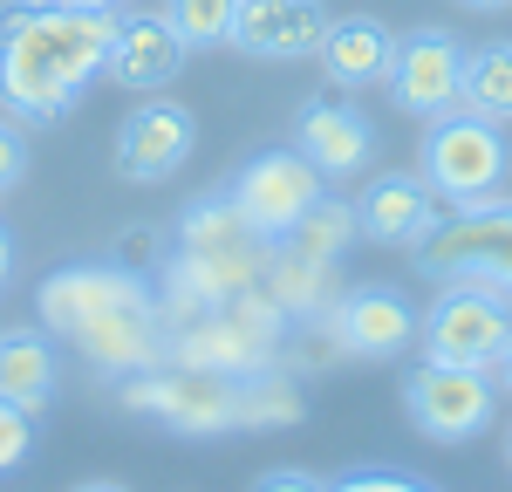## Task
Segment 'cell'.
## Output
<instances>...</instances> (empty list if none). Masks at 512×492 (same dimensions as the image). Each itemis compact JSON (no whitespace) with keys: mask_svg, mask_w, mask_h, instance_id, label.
<instances>
[{"mask_svg":"<svg viewBox=\"0 0 512 492\" xmlns=\"http://www.w3.org/2000/svg\"><path fill=\"white\" fill-rule=\"evenodd\" d=\"M117 14L69 0H14L0 7V110L14 123H62L82 89L110 62Z\"/></svg>","mask_w":512,"mask_h":492,"instance_id":"1","label":"cell"},{"mask_svg":"<svg viewBox=\"0 0 512 492\" xmlns=\"http://www.w3.org/2000/svg\"><path fill=\"white\" fill-rule=\"evenodd\" d=\"M35 315L55 342H69L103 383L164 363V294L137 267L76 260L35 287Z\"/></svg>","mask_w":512,"mask_h":492,"instance_id":"2","label":"cell"},{"mask_svg":"<svg viewBox=\"0 0 512 492\" xmlns=\"http://www.w3.org/2000/svg\"><path fill=\"white\" fill-rule=\"evenodd\" d=\"M123 410L151 417L171 438H233V431H280L301 417V390L274 369H253V376H233V369H198V363H151L137 376L117 383Z\"/></svg>","mask_w":512,"mask_h":492,"instance_id":"3","label":"cell"},{"mask_svg":"<svg viewBox=\"0 0 512 492\" xmlns=\"http://www.w3.org/2000/svg\"><path fill=\"white\" fill-rule=\"evenodd\" d=\"M267 267H274V240H260L246 226L233 192H205L178 212V246L164 260V315L219 308L246 287H260Z\"/></svg>","mask_w":512,"mask_h":492,"instance_id":"4","label":"cell"},{"mask_svg":"<svg viewBox=\"0 0 512 492\" xmlns=\"http://www.w3.org/2000/svg\"><path fill=\"white\" fill-rule=\"evenodd\" d=\"M280 335H287V308H280L267 287H246L219 308H185V315H164V356L171 363H198V369H274Z\"/></svg>","mask_w":512,"mask_h":492,"instance_id":"5","label":"cell"},{"mask_svg":"<svg viewBox=\"0 0 512 492\" xmlns=\"http://www.w3.org/2000/svg\"><path fill=\"white\" fill-rule=\"evenodd\" d=\"M417 171H424V185L437 192L444 212L499 205V199H506V178H512L506 123H485V117H472V110L431 117L424 151H417Z\"/></svg>","mask_w":512,"mask_h":492,"instance_id":"6","label":"cell"},{"mask_svg":"<svg viewBox=\"0 0 512 492\" xmlns=\"http://www.w3.org/2000/svg\"><path fill=\"white\" fill-rule=\"evenodd\" d=\"M506 335H512V294H499L485 281H444V294L417 322V349H424V363L492 369Z\"/></svg>","mask_w":512,"mask_h":492,"instance_id":"7","label":"cell"},{"mask_svg":"<svg viewBox=\"0 0 512 492\" xmlns=\"http://www.w3.org/2000/svg\"><path fill=\"white\" fill-rule=\"evenodd\" d=\"M403 410L431 445H472L492 431L499 417V383L492 369H465V363H417L403 376Z\"/></svg>","mask_w":512,"mask_h":492,"instance_id":"8","label":"cell"},{"mask_svg":"<svg viewBox=\"0 0 512 492\" xmlns=\"http://www.w3.org/2000/svg\"><path fill=\"white\" fill-rule=\"evenodd\" d=\"M417 267L431 281H485L512 294V205H478V212H444L417 240Z\"/></svg>","mask_w":512,"mask_h":492,"instance_id":"9","label":"cell"},{"mask_svg":"<svg viewBox=\"0 0 512 492\" xmlns=\"http://www.w3.org/2000/svg\"><path fill=\"white\" fill-rule=\"evenodd\" d=\"M233 205L246 212V226L260 233V240H287L294 226H301V212L321 199V171L294 144H280V151H260V158H246L233 171Z\"/></svg>","mask_w":512,"mask_h":492,"instance_id":"10","label":"cell"},{"mask_svg":"<svg viewBox=\"0 0 512 492\" xmlns=\"http://www.w3.org/2000/svg\"><path fill=\"white\" fill-rule=\"evenodd\" d=\"M321 328L342 356L362 363H396L417 349V308L396 294V287H349V294H328Z\"/></svg>","mask_w":512,"mask_h":492,"instance_id":"11","label":"cell"},{"mask_svg":"<svg viewBox=\"0 0 512 492\" xmlns=\"http://www.w3.org/2000/svg\"><path fill=\"white\" fill-rule=\"evenodd\" d=\"M458 89H465V41L451 28H417V35H396V62H390V96L403 117L431 123L458 110Z\"/></svg>","mask_w":512,"mask_h":492,"instance_id":"12","label":"cell"},{"mask_svg":"<svg viewBox=\"0 0 512 492\" xmlns=\"http://www.w3.org/2000/svg\"><path fill=\"white\" fill-rule=\"evenodd\" d=\"M192 144H198L192 110L171 103V96H144V103L117 123V178L123 185H164V178L185 171Z\"/></svg>","mask_w":512,"mask_h":492,"instance_id":"13","label":"cell"},{"mask_svg":"<svg viewBox=\"0 0 512 492\" xmlns=\"http://www.w3.org/2000/svg\"><path fill=\"white\" fill-rule=\"evenodd\" d=\"M294 151L321 171V185H349L369 171L376 158V130L369 117L342 103V96H315V103H301V117H294Z\"/></svg>","mask_w":512,"mask_h":492,"instance_id":"14","label":"cell"},{"mask_svg":"<svg viewBox=\"0 0 512 492\" xmlns=\"http://www.w3.org/2000/svg\"><path fill=\"white\" fill-rule=\"evenodd\" d=\"M328 21L335 14L321 0H239L226 48L253 55V62H308V55H321Z\"/></svg>","mask_w":512,"mask_h":492,"instance_id":"15","label":"cell"},{"mask_svg":"<svg viewBox=\"0 0 512 492\" xmlns=\"http://www.w3.org/2000/svg\"><path fill=\"white\" fill-rule=\"evenodd\" d=\"M185 55H192V48L164 21V7H144V14H117L103 76H117L123 89H164V82L185 69Z\"/></svg>","mask_w":512,"mask_h":492,"instance_id":"16","label":"cell"},{"mask_svg":"<svg viewBox=\"0 0 512 492\" xmlns=\"http://www.w3.org/2000/svg\"><path fill=\"white\" fill-rule=\"evenodd\" d=\"M355 219L376 246H417L437 219V192L424 185V171H376L355 199Z\"/></svg>","mask_w":512,"mask_h":492,"instance_id":"17","label":"cell"},{"mask_svg":"<svg viewBox=\"0 0 512 492\" xmlns=\"http://www.w3.org/2000/svg\"><path fill=\"white\" fill-rule=\"evenodd\" d=\"M315 62H321V76L335 82V89H376V82H390L396 35L376 21V14H342V21H328Z\"/></svg>","mask_w":512,"mask_h":492,"instance_id":"18","label":"cell"},{"mask_svg":"<svg viewBox=\"0 0 512 492\" xmlns=\"http://www.w3.org/2000/svg\"><path fill=\"white\" fill-rule=\"evenodd\" d=\"M62 390V363H55V342L35 328H0V397L21 410H48Z\"/></svg>","mask_w":512,"mask_h":492,"instance_id":"19","label":"cell"},{"mask_svg":"<svg viewBox=\"0 0 512 492\" xmlns=\"http://www.w3.org/2000/svg\"><path fill=\"white\" fill-rule=\"evenodd\" d=\"M458 110H472L485 123H512V41H485V48L465 55Z\"/></svg>","mask_w":512,"mask_h":492,"instance_id":"20","label":"cell"},{"mask_svg":"<svg viewBox=\"0 0 512 492\" xmlns=\"http://www.w3.org/2000/svg\"><path fill=\"white\" fill-rule=\"evenodd\" d=\"M355 233H362L355 205H349V199H328V192H321V199L301 212V226H294V233H287L280 246H294V253H308V260H328V267H335V260L349 253Z\"/></svg>","mask_w":512,"mask_h":492,"instance_id":"21","label":"cell"},{"mask_svg":"<svg viewBox=\"0 0 512 492\" xmlns=\"http://www.w3.org/2000/svg\"><path fill=\"white\" fill-rule=\"evenodd\" d=\"M267 294H274L287 315H301V308H328V260H308V253H294V246H274V267H267Z\"/></svg>","mask_w":512,"mask_h":492,"instance_id":"22","label":"cell"},{"mask_svg":"<svg viewBox=\"0 0 512 492\" xmlns=\"http://www.w3.org/2000/svg\"><path fill=\"white\" fill-rule=\"evenodd\" d=\"M233 14H239V0H164V21L185 35L192 55L226 48V41H233Z\"/></svg>","mask_w":512,"mask_h":492,"instance_id":"23","label":"cell"},{"mask_svg":"<svg viewBox=\"0 0 512 492\" xmlns=\"http://www.w3.org/2000/svg\"><path fill=\"white\" fill-rule=\"evenodd\" d=\"M28 451H35V410H21V404H7V397H0V479H7V472H21V465H28Z\"/></svg>","mask_w":512,"mask_h":492,"instance_id":"24","label":"cell"},{"mask_svg":"<svg viewBox=\"0 0 512 492\" xmlns=\"http://www.w3.org/2000/svg\"><path fill=\"white\" fill-rule=\"evenodd\" d=\"M328 492H437V486L396 472V465H355V472H342V479H328Z\"/></svg>","mask_w":512,"mask_h":492,"instance_id":"25","label":"cell"},{"mask_svg":"<svg viewBox=\"0 0 512 492\" xmlns=\"http://www.w3.org/2000/svg\"><path fill=\"white\" fill-rule=\"evenodd\" d=\"M28 178V123L0 117V199Z\"/></svg>","mask_w":512,"mask_h":492,"instance_id":"26","label":"cell"},{"mask_svg":"<svg viewBox=\"0 0 512 492\" xmlns=\"http://www.w3.org/2000/svg\"><path fill=\"white\" fill-rule=\"evenodd\" d=\"M253 492H328V479L301 472V465H274V472H260V479H253Z\"/></svg>","mask_w":512,"mask_h":492,"instance_id":"27","label":"cell"},{"mask_svg":"<svg viewBox=\"0 0 512 492\" xmlns=\"http://www.w3.org/2000/svg\"><path fill=\"white\" fill-rule=\"evenodd\" d=\"M492 383H499V397H512V335H506V349H499V363H492Z\"/></svg>","mask_w":512,"mask_h":492,"instance_id":"28","label":"cell"},{"mask_svg":"<svg viewBox=\"0 0 512 492\" xmlns=\"http://www.w3.org/2000/svg\"><path fill=\"white\" fill-rule=\"evenodd\" d=\"M14 281V233H7V226H0V287Z\"/></svg>","mask_w":512,"mask_h":492,"instance_id":"29","label":"cell"},{"mask_svg":"<svg viewBox=\"0 0 512 492\" xmlns=\"http://www.w3.org/2000/svg\"><path fill=\"white\" fill-rule=\"evenodd\" d=\"M458 7H472V14H506L512 0H458Z\"/></svg>","mask_w":512,"mask_h":492,"instance_id":"30","label":"cell"},{"mask_svg":"<svg viewBox=\"0 0 512 492\" xmlns=\"http://www.w3.org/2000/svg\"><path fill=\"white\" fill-rule=\"evenodd\" d=\"M76 492H123V486H110V479H89V486H76Z\"/></svg>","mask_w":512,"mask_h":492,"instance_id":"31","label":"cell"},{"mask_svg":"<svg viewBox=\"0 0 512 492\" xmlns=\"http://www.w3.org/2000/svg\"><path fill=\"white\" fill-rule=\"evenodd\" d=\"M69 7H110V14H117L123 0H69Z\"/></svg>","mask_w":512,"mask_h":492,"instance_id":"32","label":"cell"},{"mask_svg":"<svg viewBox=\"0 0 512 492\" xmlns=\"http://www.w3.org/2000/svg\"><path fill=\"white\" fill-rule=\"evenodd\" d=\"M506 472H512V424H506Z\"/></svg>","mask_w":512,"mask_h":492,"instance_id":"33","label":"cell"}]
</instances>
